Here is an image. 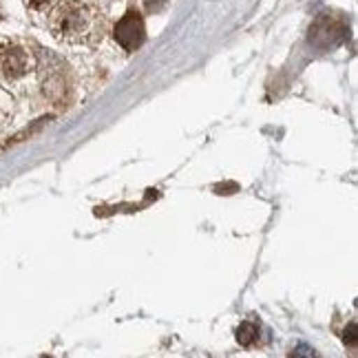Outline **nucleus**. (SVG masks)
I'll list each match as a JSON object with an SVG mask.
<instances>
[{
  "instance_id": "f257e3e1",
  "label": "nucleus",
  "mask_w": 358,
  "mask_h": 358,
  "mask_svg": "<svg viewBox=\"0 0 358 358\" xmlns=\"http://www.w3.org/2000/svg\"><path fill=\"white\" fill-rule=\"evenodd\" d=\"M53 38L69 47H93L104 38V22L98 9L82 0H64L49 16Z\"/></svg>"
},
{
  "instance_id": "f03ea898",
  "label": "nucleus",
  "mask_w": 358,
  "mask_h": 358,
  "mask_svg": "<svg viewBox=\"0 0 358 358\" xmlns=\"http://www.w3.org/2000/svg\"><path fill=\"white\" fill-rule=\"evenodd\" d=\"M113 38L127 53H133L140 49L146 43V24H144L142 13H137V11L124 13L115 24Z\"/></svg>"
},
{
  "instance_id": "7ed1b4c3",
  "label": "nucleus",
  "mask_w": 358,
  "mask_h": 358,
  "mask_svg": "<svg viewBox=\"0 0 358 358\" xmlns=\"http://www.w3.org/2000/svg\"><path fill=\"white\" fill-rule=\"evenodd\" d=\"M31 62L27 51L16 45L0 47V80L5 82H16L29 73Z\"/></svg>"
},
{
  "instance_id": "20e7f679",
  "label": "nucleus",
  "mask_w": 358,
  "mask_h": 358,
  "mask_svg": "<svg viewBox=\"0 0 358 358\" xmlns=\"http://www.w3.org/2000/svg\"><path fill=\"white\" fill-rule=\"evenodd\" d=\"M259 336H261V329L252 321H245V323H241L237 327V343L241 348H252L255 343L259 341Z\"/></svg>"
},
{
  "instance_id": "39448f33",
  "label": "nucleus",
  "mask_w": 358,
  "mask_h": 358,
  "mask_svg": "<svg viewBox=\"0 0 358 358\" xmlns=\"http://www.w3.org/2000/svg\"><path fill=\"white\" fill-rule=\"evenodd\" d=\"M166 3H169V0H144V7H146V11L157 13V11H162L164 7H166Z\"/></svg>"
},
{
  "instance_id": "423d86ee",
  "label": "nucleus",
  "mask_w": 358,
  "mask_h": 358,
  "mask_svg": "<svg viewBox=\"0 0 358 358\" xmlns=\"http://www.w3.org/2000/svg\"><path fill=\"white\" fill-rule=\"evenodd\" d=\"M27 5H29L31 9H47V7H51L53 5V0H24Z\"/></svg>"
},
{
  "instance_id": "0eeeda50",
  "label": "nucleus",
  "mask_w": 358,
  "mask_h": 358,
  "mask_svg": "<svg viewBox=\"0 0 358 358\" xmlns=\"http://www.w3.org/2000/svg\"><path fill=\"white\" fill-rule=\"evenodd\" d=\"M343 338H345V343H350V345H356V323L350 325V332L345 329V336Z\"/></svg>"
}]
</instances>
